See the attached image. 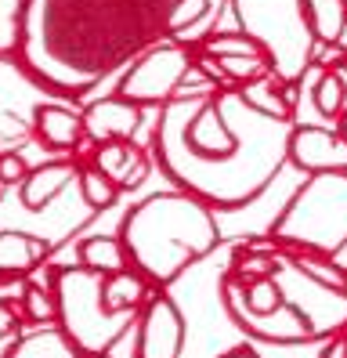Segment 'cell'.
<instances>
[{
    "label": "cell",
    "instance_id": "obj_24",
    "mask_svg": "<svg viewBox=\"0 0 347 358\" xmlns=\"http://www.w3.org/2000/svg\"><path fill=\"white\" fill-rule=\"evenodd\" d=\"M18 311H22V319H26V326H55L58 322V301H55V293L36 286L33 279H22Z\"/></svg>",
    "mask_w": 347,
    "mask_h": 358
},
{
    "label": "cell",
    "instance_id": "obj_25",
    "mask_svg": "<svg viewBox=\"0 0 347 358\" xmlns=\"http://www.w3.org/2000/svg\"><path fill=\"white\" fill-rule=\"evenodd\" d=\"M311 98H315L318 116H325V120H340L344 109H347V87H344V80H340L333 69H322V73L315 76Z\"/></svg>",
    "mask_w": 347,
    "mask_h": 358
},
{
    "label": "cell",
    "instance_id": "obj_17",
    "mask_svg": "<svg viewBox=\"0 0 347 358\" xmlns=\"http://www.w3.org/2000/svg\"><path fill=\"white\" fill-rule=\"evenodd\" d=\"M235 94L243 98L253 113L268 116V120H278V123H293V113H297V87L290 83H282L275 73L260 76L253 83H243V87H235Z\"/></svg>",
    "mask_w": 347,
    "mask_h": 358
},
{
    "label": "cell",
    "instance_id": "obj_4",
    "mask_svg": "<svg viewBox=\"0 0 347 358\" xmlns=\"http://www.w3.org/2000/svg\"><path fill=\"white\" fill-rule=\"evenodd\" d=\"M278 250L337 257L347 246V174H311L268 228Z\"/></svg>",
    "mask_w": 347,
    "mask_h": 358
},
{
    "label": "cell",
    "instance_id": "obj_10",
    "mask_svg": "<svg viewBox=\"0 0 347 358\" xmlns=\"http://www.w3.org/2000/svg\"><path fill=\"white\" fill-rule=\"evenodd\" d=\"M188 344V322L163 289H156L138 311L134 326V355L130 358H185Z\"/></svg>",
    "mask_w": 347,
    "mask_h": 358
},
{
    "label": "cell",
    "instance_id": "obj_13",
    "mask_svg": "<svg viewBox=\"0 0 347 358\" xmlns=\"http://www.w3.org/2000/svg\"><path fill=\"white\" fill-rule=\"evenodd\" d=\"M91 163L120 188V192H134V188H141V185L148 181V174H152V166H156V159H152L138 141L94 145Z\"/></svg>",
    "mask_w": 347,
    "mask_h": 358
},
{
    "label": "cell",
    "instance_id": "obj_31",
    "mask_svg": "<svg viewBox=\"0 0 347 358\" xmlns=\"http://www.w3.org/2000/svg\"><path fill=\"white\" fill-rule=\"evenodd\" d=\"M318 358H347V333H337L330 341H322Z\"/></svg>",
    "mask_w": 347,
    "mask_h": 358
},
{
    "label": "cell",
    "instance_id": "obj_7",
    "mask_svg": "<svg viewBox=\"0 0 347 358\" xmlns=\"http://www.w3.org/2000/svg\"><path fill=\"white\" fill-rule=\"evenodd\" d=\"M192 69H195L192 48H181L174 40H160L156 48H148L123 69L116 94L141 105V109H163L167 101L181 94Z\"/></svg>",
    "mask_w": 347,
    "mask_h": 358
},
{
    "label": "cell",
    "instance_id": "obj_3",
    "mask_svg": "<svg viewBox=\"0 0 347 358\" xmlns=\"http://www.w3.org/2000/svg\"><path fill=\"white\" fill-rule=\"evenodd\" d=\"M120 243L130 268L141 271L152 289L174 286L192 264H199L221 246V224L213 206L181 188L145 196L127 210Z\"/></svg>",
    "mask_w": 347,
    "mask_h": 358
},
{
    "label": "cell",
    "instance_id": "obj_35",
    "mask_svg": "<svg viewBox=\"0 0 347 358\" xmlns=\"http://www.w3.org/2000/svg\"><path fill=\"white\" fill-rule=\"evenodd\" d=\"M337 131H340V134H344V141H347V109H344V116L337 120Z\"/></svg>",
    "mask_w": 347,
    "mask_h": 358
},
{
    "label": "cell",
    "instance_id": "obj_22",
    "mask_svg": "<svg viewBox=\"0 0 347 358\" xmlns=\"http://www.w3.org/2000/svg\"><path fill=\"white\" fill-rule=\"evenodd\" d=\"M275 264H278V246L271 243L268 250H257V246H239L235 257L228 264V275H235L243 286L257 282V279H268L275 275Z\"/></svg>",
    "mask_w": 347,
    "mask_h": 358
},
{
    "label": "cell",
    "instance_id": "obj_23",
    "mask_svg": "<svg viewBox=\"0 0 347 358\" xmlns=\"http://www.w3.org/2000/svg\"><path fill=\"white\" fill-rule=\"evenodd\" d=\"M282 257H286L293 268H300L304 275H311L315 282H322V286H330V289L347 293V271H344L333 257H322V254H304V250H282Z\"/></svg>",
    "mask_w": 347,
    "mask_h": 358
},
{
    "label": "cell",
    "instance_id": "obj_34",
    "mask_svg": "<svg viewBox=\"0 0 347 358\" xmlns=\"http://www.w3.org/2000/svg\"><path fill=\"white\" fill-rule=\"evenodd\" d=\"M337 51L347 55V26H344V33H340V40H337Z\"/></svg>",
    "mask_w": 347,
    "mask_h": 358
},
{
    "label": "cell",
    "instance_id": "obj_21",
    "mask_svg": "<svg viewBox=\"0 0 347 358\" xmlns=\"http://www.w3.org/2000/svg\"><path fill=\"white\" fill-rule=\"evenodd\" d=\"M304 15H308L315 44L337 48V40L347 26V0H304Z\"/></svg>",
    "mask_w": 347,
    "mask_h": 358
},
{
    "label": "cell",
    "instance_id": "obj_6",
    "mask_svg": "<svg viewBox=\"0 0 347 358\" xmlns=\"http://www.w3.org/2000/svg\"><path fill=\"white\" fill-rule=\"evenodd\" d=\"M58 329L73 341V348L83 358L113 355V348L127 333H134L138 315H108L101 304V275L87 271L80 264L62 268L58 286Z\"/></svg>",
    "mask_w": 347,
    "mask_h": 358
},
{
    "label": "cell",
    "instance_id": "obj_33",
    "mask_svg": "<svg viewBox=\"0 0 347 358\" xmlns=\"http://www.w3.org/2000/svg\"><path fill=\"white\" fill-rule=\"evenodd\" d=\"M333 73H337V76L344 80V87H347V55H344V58L337 62V66H333Z\"/></svg>",
    "mask_w": 347,
    "mask_h": 358
},
{
    "label": "cell",
    "instance_id": "obj_29",
    "mask_svg": "<svg viewBox=\"0 0 347 358\" xmlns=\"http://www.w3.org/2000/svg\"><path fill=\"white\" fill-rule=\"evenodd\" d=\"M26 174H29V163H26V156H18V152H0V181H4L8 188L15 185H22L26 181Z\"/></svg>",
    "mask_w": 347,
    "mask_h": 358
},
{
    "label": "cell",
    "instance_id": "obj_12",
    "mask_svg": "<svg viewBox=\"0 0 347 358\" xmlns=\"http://www.w3.org/2000/svg\"><path fill=\"white\" fill-rule=\"evenodd\" d=\"M80 116H83L87 141L108 145V141H134L141 120H145V109L134 105V101H127V98H120V94H108V98L91 101Z\"/></svg>",
    "mask_w": 347,
    "mask_h": 358
},
{
    "label": "cell",
    "instance_id": "obj_1",
    "mask_svg": "<svg viewBox=\"0 0 347 358\" xmlns=\"http://www.w3.org/2000/svg\"><path fill=\"white\" fill-rule=\"evenodd\" d=\"M293 123L253 113L235 91L178 94L156 116L152 159L163 178L213 210L253 203L286 166Z\"/></svg>",
    "mask_w": 347,
    "mask_h": 358
},
{
    "label": "cell",
    "instance_id": "obj_5",
    "mask_svg": "<svg viewBox=\"0 0 347 358\" xmlns=\"http://www.w3.org/2000/svg\"><path fill=\"white\" fill-rule=\"evenodd\" d=\"M232 11L239 33L257 40L271 58V73L290 87H300L318 48L304 15V0H232Z\"/></svg>",
    "mask_w": 347,
    "mask_h": 358
},
{
    "label": "cell",
    "instance_id": "obj_37",
    "mask_svg": "<svg viewBox=\"0 0 347 358\" xmlns=\"http://www.w3.org/2000/svg\"><path fill=\"white\" fill-rule=\"evenodd\" d=\"M8 351H11V348H0V358H8Z\"/></svg>",
    "mask_w": 347,
    "mask_h": 358
},
{
    "label": "cell",
    "instance_id": "obj_27",
    "mask_svg": "<svg viewBox=\"0 0 347 358\" xmlns=\"http://www.w3.org/2000/svg\"><path fill=\"white\" fill-rule=\"evenodd\" d=\"M243 304H246L253 315H275L282 304H286V297H282L275 275H268V279H257V282L243 286Z\"/></svg>",
    "mask_w": 347,
    "mask_h": 358
},
{
    "label": "cell",
    "instance_id": "obj_28",
    "mask_svg": "<svg viewBox=\"0 0 347 358\" xmlns=\"http://www.w3.org/2000/svg\"><path fill=\"white\" fill-rule=\"evenodd\" d=\"M18 15L22 0H0V58L18 55Z\"/></svg>",
    "mask_w": 347,
    "mask_h": 358
},
{
    "label": "cell",
    "instance_id": "obj_20",
    "mask_svg": "<svg viewBox=\"0 0 347 358\" xmlns=\"http://www.w3.org/2000/svg\"><path fill=\"white\" fill-rule=\"evenodd\" d=\"M8 358H83V355L55 322V326H36L29 333H22L15 348L8 351Z\"/></svg>",
    "mask_w": 347,
    "mask_h": 358
},
{
    "label": "cell",
    "instance_id": "obj_14",
    "mask_svg": "<svg viewBox=\"0 0 347 358\" xmlns=\"http://www.w3.org/2000/svg\"><path fill=\"white\" fill-rule=\"evenodd\" d=\"M80 178V163L73 156H62V159H48L33 166L26 174V181L18 185V203L29 210V214H40V210H48L65 188L76 185Z\"/></svg>",
    "mask_w": 347,
    "mask_h": 358
},
{
    "label": "cell",
    "instance_id": "obj_9",
    "mask_svg": "<svg viewBox=\"0 0 347 358\" xmlns=\"http://www.w3.org/2000/svg\"><path fill=\"white\" fill-rule=\"evenodd\" d=\"M217 297H221V308L228 311V319L235 329H243L250 336V344H260V348H290V344H308L315 341L308 322L300 319V311L282 304L275 315H253L246 304H243V282L235 275H221L217 282Z\"/></svg>",
    "mask_w": 347,
    "mask_h": 358
},
{
    "label": "cell",
    "instance_id": "obj_19",
    "mask_svg": "<svg viewBox=\"0 0 347 358\" xmlns=\"http://www.w3.org/2000/svg\"><path fill=\"white\" fill-rule=\"evenodd\" d=\"M76 264L94 271V275L108 279V275H120V271L130 268V257L120 243V236H87L76 246Z\"/></svg>",
    "mask_w": 347,
    "mask_h": 358
},
{
    "label": "cell",
    "instance_id": "obj_32",
    "mask_svg": "<svg viewBox=\"0 0 347 358\" xmlns=\"http://www.w3.org/2000/svg\"><path fill=\"white\" fill-rule=\"evenodd\" d=\"M217 358H260V351H257L253 344H239V348H232V351H225V355H217Z\"/></svg>",
    "mask_w": 347,
    "mask_h": 358
},
{
    "label": "cell",
    "instance_id": "obj_2",
    "mask_svg": "<svg viewBox=\"0 0 347 358\" xmlns=\"http://www.w3.org/2000/svg\"><path fill=\"white\" fill-rule=\"evenodd\" d=\"M174 0H22L18 66L55 94H87L167 40Z\"/></svg>",
    "mask_w": 347,
    "mask_h": 358
},
{
    "label": "cell",
    "instance_id": "obj_18",
    "mask_svg": "<svg viewBox=\"0 0 347 358\" xmlns=\"http://www.w3.org/2000/svg\"><path fill=\"white\" fill-rule=\"evenodd\" d=\"M152 293L156 289H152L148 279L141 275V271H134V268L101 279V304H105L108 315H138Z\"/></svg>",
    "mask_w": 347,
    "mask_h": 358
},
{
    "label": "cell",
    "instance_id": "obj_8",
    "mask_svg": "<svg viewBox=\"0 0 347 358\" xmlns=\"http://www.w3.org/2000/svg\"><path fill=\"white\" fill-rule=\"evenodd\" d=\"M275 282L282 289L290 308L300 311V319L308 322L315 341H330L337 333H347V293L330 289L315 282L311 275H304L300 268H293L278 250V264H275Z\"/></svg>",
    "mask_w": 347,
    "mask_h": 358
},
{
    "label": "cell",
    "instance_id": "obj_16",
    "mask_svg": "<svg viewBox=\"0 0 347 358\" xmlns=\"http://www.w3.org/2000/svg\"><path fill=\"white\" fill-rule=\"evenodd\" d=\"M51 243L29 236V231H0V282L8 279H29L40 264H48Z\"/></svg>",
    "mask_w": 347,
    "mask_h": 358
},
{
    "label": "cell",
    "instance_id": "obj_26",
    "mask_svg": "<svg viewBox=\"0 0 347 358\" xmlns=\"http://www.w3.org/2000/svg\"><path fill=\"white\" fill-rule=\"evenodd\" d=\"M76 185H80V196H83V203L91 206V210H108L116 199H120V188L108 181L94 163H87V166H80V178H76Z\"/></svg>",
    "mask_w": 347,
    "mask_h": 358
},
{
    "label": "cell",
    "instance_id": "obj_11",
    "mask_svg": "<svg viewBox=\"0 0 347 358\" xmlns=\"http://www.w3.org/2000/svg\"><path fill=\"white\" fill-rule=\"evenodd\" d=\"M286 159L304 178H311V174H347V141L333 127L297 123V127L290 131Z\"/></svg>",
    "mask_w": 347,
    "mask_h": 358
},
{
    "label": "cell",
    "instance_id": "obj_36",
    "mask_svg": "<svg viewBox=\"0 0 347 358\" xmlns=\"http://www.w3.org/2000/svg\"><path fill=\"white\" fill-rule=\"evenodd\" d=\"M4 196H8V185H4V181H0V199H4Z\"/></svg>",
    "mask_w": 347,
    "mask_h": 358
},
{
    "label": "cell",
    "instance_id": "obj_38",
    "mask_svg": "<svg viewBox=\"0 0 347 358\" xmlns=\"http://www.w3.org/2000/svg\"><path fill=\"white\" fill-rule=\"evenodd\" d=\"M98 358H113V355H98Z\"/></svg>",
    "mask_w": 347,
    "mask_h": 358
},
{
    "label": "cell",
    "instance_id": "obj_30",
    "mask_svg": "<svg viewBox=\"0 0 347 358\" xmlns=\"http://www.w3.org/2000/svg\"><path fill=\"white\" fill-rule=\"evenodd\" d=\"M29 131L33 127L18 113H0V138H4V141H22Z\"/></svg>",
    "mask_w": 347,
    "mask_h": 358
},
{
    "label": "cell",
    "instance_id": "obj_15",
    "mask_svg": "<svg viewBox=\"0 0 347 358\" xmlns=\"http://www.w3.org/2000/svg\"><path fill=\"white\" fill-rule=\"evenodd\" d=\"M33 134L43 149L51 152H76L80 141L87 138L83 134V116L69 105H58V101H40L33 109Z\"/></svg>",
    "mask_w": 347,
    "mask_h": 358
}]
</instances>
